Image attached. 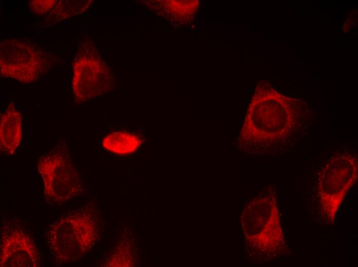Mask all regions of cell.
Here are the masks:
<instances>
[{
    "instance_id": "cell-8",
    "label": "cell",
    "mask_w": 358,
    "mask_h": 267,
    "mask_svg": "<svg viewBox=\"0 0 358 267\" xmlns=\"http://www.w3.org/2000/svg\"><path fill=\"white\" fill-rule=\"evenodd\" d=\"M40 252L33 237L17 220L3 222L0 233L1 267H39Z\"/></svg>"
},
{
    "instance_id": "cell-4",
    "label": "cell",
    "mask_w": 358,
    "mask_h": 267,
    "mask_svg": "<svg viewBox=\"0 0 358 267\" xmlns=\"http://www.w3.org/2000/svg\"><path fill=\"white\" fill-rule=\"evenodd\" d=\"M44 198L52 205H62L83 193L81 176L64 141L57 143L37 161Z\"/></svg>"
},
{
    "instance_id": "cell-6",
    "label": "cell",
    "mask_w": 358,
    "mask_h": 267,
    "mask_svg": "<svg viewBox=\"0 0 358 267\" xmlns=\"http://www.w3.org/2000/svg\"><path fill=\"white\" fill-rule=\"evenodd\" d=\"M113 73L89 38L80 41L73 63L72 89L74 100L83 103L109 93L115 88Z\"/></svg>"
},
{
    "instance_id": "cell-7",
    "label": "cell",
    "mask_w": 358,
    "mask_h": 267,
    "mask_svg": "<svg viewBox=\"0 0 358 267\" xmlns=\"http://www.w3.org/2000/svg\"><path fill=\"white\" fill-rule=\"evenodd\" d=\"M50 54L25 38L9 37L0 44L1 75L23 84L37 81L51 66Z\"/></svg>"
},
{
    "instance_id": "cell-11",
    "label": "cell",
    "mask_w": 358,
    "mask_h": 267,
    "mask_svg": "<svg viewBox=\"0 0 358 267\" xmlns=\"http://www.w3.org/2000/svg\"><path fill=\"white\" fill-rule=\"evenodd\" d=\"M142 141L138 136L126 131H116L106 136L102 141L106 150L119 155H128L136 151Z\"/></svg>"
},
{
    "instance_id": "cell-12",
    "label": "cell",
    "mask_w": 358,
    "mask_h": 267,
    "mask_svg": "<svg viewBox=\"0 0 358 267\" xmlns=\"http://www.w3.org/2000/svg\"><path fill=\"white\" fill-rule=\"evenodd\" d=\"M92 1H57L53 8L46 17L47 22L55 23L78 15L86 11Z\"/></svg>"
},
{
    "instance_id": "cell-1",
    "label": "cell",
    "mask_w": 358,
    "mask_h": 267,
    "mask_svg": "<svg viewBox=\"0 0 358 267\" xmlns=\"http://www.w3.org/2000/svg\"><path fill=\"white\" fill-rule=\"evenodd\" d=\"M313 118L304 102L282 95L262 81L249 104L236 149L249 157L285 152L308 135Z\"/></svg>"
},
{
    "instance_id": "cell-5",
    "label": "cell",
    "mask_w": 358,
    "mask_h": 267,
    "mask_svg": "<svg viewBox=\"0 0 358 267\" xmlns=\"http://www.w3.org/2000/svg\"><path fill=\"white\" fill-rule=\"evenodd\" d=\"M358 176L357 157L349 151L335 154L321 168L317 182L320 216L333 223L345 196Z\"/></svg>"
},
{
    "instance_id": "cell-3",
    "label": "cell",
    "mask_w": 358,
    "mask_h": 267,
    "mask_svg": "<svg viewBox=\"0 0 358 267\" xmlns=\"http://www.w3.org/2000/svg\"><path fill=\"white\" fill-rule=\"evenodd\" d=\"M99 211L92 203L63 213L49 224L46 240L54 263L75 262L89 252L99 235Z\"/></svg>"
},
{
    "instance_id": "cell-2",
    "label": "cell",
    "mask_w": 358,
    "mask_h": 267,
    "mask_svg": "<svg viewBox=\"0 0 358 267\" xmlns=\"http://www.w3.org/2000/svg\"><path fill=\"white\" fill-rule=\"evenodd\" d=\"M240 222L250 261L266 262L284 253L287 245L272 186L265 187L246 204Z\"/></svg>"
},
{
    "instance_id": "cell-13",
    "label": "cell",
    "mask_w": 358,
    "mask_h": 267,
    "mask_svg": "<svg viewBox=\"0 0 358 267\" xmlns=\"http://www.w3.org/2000/svg\"><path fill=\"white\" fill-rule=\"evenodd\" d=\"M30 9L37 15L49 13L56 4V0H33L30 1Z\"/></svg>"
},
{
    "instance_id": "cell-10",
    "label": "cell",
    "mask_w": 358,
    "mask_h": 267,
    "mask_svg": "<svg viewBox=\"0 0 358 267\" xmlns=\"http://www.w3.org/2000/svg\"><path fill=\"white\" fill-rule=\"evenodd\" d=\"M145 4L158 15L179 24L190 23L199 8L198 1H149Z\"/></svg>"
},
{
    "instance_id": "cell-9",
    "label": "cell",
    "mask_w": 358,
    "mask_h": 267,
    "mask_svg": "<svg viewBox=\"0 0 358 267\" xmlns=\"http://www.w3.org/2000/svg\"><path fill=\"white\" fill-rule=\"evenodd\" d=\"M22 137V115L11 102L1 115L0 151L6 155L14 154Z\"/></svg>"
}]
</instances>
